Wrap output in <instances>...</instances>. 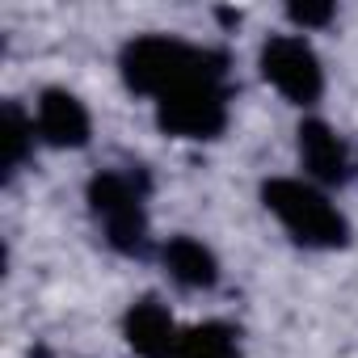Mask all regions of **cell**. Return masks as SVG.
<instances>
[{
  "label": "cell",
  "instance_id": "cell-1",
  "mask_svg": "<svg viewBox=\"0 0 358 358\" xmlns=\"http://www.w3.org/2000/svg\"><path fill=\"white\" fill-rule=\"evenodd\" d=\"M122 80L143 97H169L190 85H224V55L169 34H143L122 51Z\"/></svg>",
  "mask_w": 358,
  "mask_h": 358
},
{
  "label": "cell",
  "instance_id": "cell-2",
  "mask_svg": "<svg viewBox=\"0 0 358 358\" xmlns=\"http://www.w3.org/2000/svg\"><path fill=\"white\" fill-rule=\"evenodd\" d=\"M266 207L278 215V224L308 249H341L350 241V224L345 215L308 182H295V177H274L262 190Z\"/></svg>",
  "mask_w": 358,
  "mask_h": 358
},
{
  "label": "cell",
  "instance_id": "cell-3",
  "mask_svg": "<svg viewBox=\"0 0 358 358\" xmlns=\"http://www.w3.org/2000/svg\"><path fill=\"white\" fill-rule=\"evenodd\" d=\"M89 203L93 215L106 232V241L118 253H143L148 249V215H143V199L135 190V182L127 173H101L89 186Z\"/></svg>",
  "mask_w": 358,
  "mask_h": 358
},
{
  "label": "cell",
  "instance_id": "cell-4",
  "mask_svg": "<svg viewBox=\"0 0 358 358\" xmlns=\"http://www.w3.org/2000/svg\"><path fill=\"white\" fill-rule=\"evenodd\" d=\"M262 76L295 106H312L324 93V68L299 34H278L262 47Z\"/></svg>",
  "mask_w": 358,
  "mask_h": 358
},
{
  "label": "cell",
  "instance_id": "cell-5",
  "mask_svg": "<svg viewBox=\"0 0 358 358\" xmlns=\"http://www.w3.org/2000/svg\"><path fill=\"white\" fill-rule=\"evenodd\" d=\"M156 118L177 139H215L228 127V93L224 85H190L156 101Z\"/></svg>",
  "mask_w": 358,
  "mask_h": 358
},
{
  "label": "cell",
  "instance_id": "cell-6",
  "mask_svg": "<svg viewBox=\"0 0 358 358\" xmlns=\"http://www.w3.org/2000/svg\"><path fill=\"white\" fill-rule=\"evenodd\" d=\"M34 131L43 143L51 148H85L89 143V110L80 106V97H72L68 89H47L38 97V118H34Z\"/></svg>",
  "mask_w": 358,
  "mask_h": 358
},
{
  "label": "cell",
  "instance_id": "cell-7",
  "mask_svg": "<svg viewBox=\"0 0 358 358\" xmlns=\"http://www.w3.org/2000/svg\"><path fill=\"white\" fill-rule=\"evenodd\" d=\"M127 341L139 358H177V345H182V333H177L173 316L164 303L156 299H139L127 312Z\"/></svg>",
  "mask_w": 358,
  "mask_h": 358
},
{
  "label": "cell",
  "instance_id": "cell-8",
  "mask_svg": "<svg viewBox=\"0 0 358 358\" xmlns=\"http://www.w3.org/2000/svg\"><path fill=\"white\" fill-rule=\"evenodd\" d=\"M299 156H303V169L324 186H341L350 177V160H345V143L333 135L329 122H303L299 127Z\"/></svg>",
  "mask_w": 358,
  "mask_h": 358
},
{
  "label": "cell",
  "instance_id": "cell-9",
  "mask_svg": "<svg viewBox=\"0 0 358 358\" xmlns=\"http://www.w3.org/2000/svg\"><path fill=\"white\" fill-rule=\"evenodd\" d=\"M164 266H169V274L182 282V287H194V291H207L220 278L215 253L203 241H194V236H173L164 245Z\"/></svg>",
  "mask_w": 358,
  "mask_h": 358
},
{
  "label": "cell",
  "instance_id": "cell-10",
  "mask_svg": "<svg viewBox=\"0 0 358 358\" xmlns=\"http://www.w3.org/2000/svg\"><path fill=\"white\" fill-rule=\"evenodd\" d=\"M177 358H241V341L236 329L224 320H207L182 333V345H177Z\"/></svg>",
  "mask_w": 358,
  "mask_h": 358
},
{
  "label": "cell",
  "instance_id": "cell-11",
  "mask_svg": "<svg viewBox=\"0 0 358 358\" xmlns=\"http://www.w3.org/2000/svg\"><path fill=\"white\" fill-rule=\"evenodd\" d=\"M0 143H5V169L9 173H17L22 169V160L30 156V148H34V122L9 101L5 106V122H0Z\"/></svg>",
  "mask_w": 358,
  "mask_h": 358
},
{
  "label": "cell",
  "instance_id": "cell-12",
  "mask_svg": "<svg viewBox=\"0 0 358 358\" xmlns=\"http://www.w3.org/2000/svg\"><path fill=\"white\" fill-rule=\"evenodd\" d=\"M287 17H291L295 26H303V30H320V26L333 22V5H291Z\"/></svg>",
  "mask_w": 358,
  "mask_h": 358
}]
</instances>
